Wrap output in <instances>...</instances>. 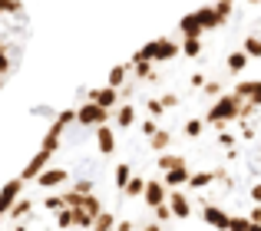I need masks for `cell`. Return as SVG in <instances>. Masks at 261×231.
Wrapping results in <instances>:
<instances>
[{
  "mask_svg": "<svg viewBox=\"0 0 261 231\" xmlns=\"http://www.w3.org/2000/svg\"><path fill=\"white\" fill-rule=\"evenodd\" d=\"M251 56L228 46L222 63L159 37L106 73L116 90L109 122L142 205L159 221L215 231H261V79Z\"/></svg>",
  "mask_w": 261,
  "mask_h": 231,
  "instance_id": "cell-1",
  "label": "cell"
},
{
  "mask_svg": "<svg viewBox=\"0 0 261 231\" xmlns=\"http://www.w3.org/2000/svg\"><path fill=\"white\" fill-rule=\"evenodd\" d=\"M33 212H37V201H33L30 195H20L17 205H13L10 212H7V218H4V221H7V225H20V221H27Z\"/></svg>",
  "mask_w": 261,
  "mask_h": 231,
  "instance_id": "cell-3",
  "label": "cell"
},
{
  "mask_svg": "<svg viewBox=\"0 0 261 231\" xmlns=\"http://www.w3.org/2000/svg\"><path fill=\"white\" fill-rule=\"evenodd\" d=\"M0 231H4V228H0Z\"/></svg>",
  "mask_w": 261,
  "mask_h": 231,
  "instance_id": "cell-5",
  "label": "cell"
},
{
  "mask_svg": "<svg viewBox=\"0 0 261 231\" xmlns=\"http://www.w3.org/2000/svg\"><path fill=\"white\" fill-rule=\"evenodd\" d=\"M4 86H7V79H4V76H0V90H4Z\"/></svg>",
  "mask_w": 261,
  "mask_h": 231,
  "instance_id": "cell-4",
  "label": "cell"
},
{
  "mask_svg": "<svg viewBox=\"0 0 261 231\" xmlns=\"http://www.w3.org/2000/svg\"><path fill=\"white\" fill-rule=\"evenodd\" d=\"M23 188H27V185H23V179H20V175H17V179H7V185L0 188V221H4L7 212L17 205V198L23 195Z\"/></svg>",
  "mask_w": 261,
  "mask_h": 231,
  "instance_id": "cell-2",
  "label": "cell"
}]
</instances>
